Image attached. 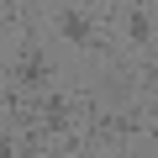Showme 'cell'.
<instances>
[{
  "label": "cell",
  "instance_id": "cell-4",
  "mask_svg": "<svg viewBox=\"0 0 158 158\" xmlns=\"http://www.w3.org/2000/svg\"><path fill=\"white\" fill-rule=\"evenodd\" d=\"M0 158H16V132H0Z\"/></svg>",
  "mask_w": 158,
  "mask_h": 158
},
{
  "label": "cell",
  "instance_id": "cell-3",
  "mask_svg": "<svg viewBox=\"0 0 158 158\" xmlns=\"http://www.w3.org/2000/svg\"><path fill=\"white\" fill-rule=\"evenodd\" d=\"M127 37H132V42H148V37H153V11H148V6L127 11Z\"/></svg>",
  "mask_w": 158,
  "mask_h": 158
},
{
  "label": "cell",
  "instance_id": "cell-1",
  "mask_svg": "<svg viewBox=\"0 0 158 158\" xmlns=\"http://www.w3.org/2000/svg\"><path fill=\"white\" fill-rule=\"evenodd\" d=\"M11 85H16V90H48V85H53V58H48L37 42H27L21 58L11 63Z\"/></svg>",
  "mask_w": 158,
  "mask_h": 158
},
{
  "label": "cell",
  "instance_id": "cell-2",
  "mask_svg": "<svg viewBox=\"0 0 158 158\" xmlns=\"http://www.w3.org/2000/svg\"><path fill=\"white\" fill-rule=\"evenodd\" d=\"M53 21H58V32H63L74 48H90V53L106 48V42H100V21H90L85 11H53Z\"/></svg>",
  "mask_w": 158,
  "mask_h": 158
}]
</instances>
